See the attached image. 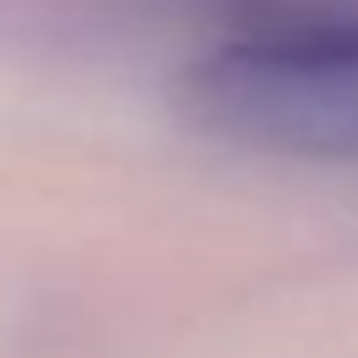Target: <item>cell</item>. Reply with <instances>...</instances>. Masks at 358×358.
Returning <instances> with one entry per match:
<instances>
[{"mask_svg": "<svg viewBox=\"0 0 358 358\" xmlns=\"http://www.w3.org/2000/svg\"><path fill=\"white\" fill-rule=\"evenodd\" d=\"M195 127L306 164H358V6L274 16L179 74Z\"/></svg>", "mask_w": 358, "mask_h": 358, "instance_id": "obj_1", "label": "cell"}]
</instances>
